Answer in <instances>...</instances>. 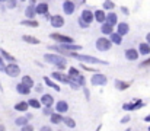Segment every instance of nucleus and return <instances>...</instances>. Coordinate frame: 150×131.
<instances>
[{"label":"nucleus","instance_id":"obj_1","mask_svg":"<svg viewBox=\"0 0 150 131\" xmlns=\"http://www.w3.org/2000/svg\"><path fill=\"white\" fill-rule=\"evenodd\" d=\"M44 61L47 64H51V66H55L58 69V72H64L67 67V58L60 55V54H54V52H47L44 54Z\"/></svg>","mask_w":150,"mask_h":131},{"label":"nucleus","instance_id":"obj_2","mask_svg":"<svg viewBox=\"0 0 150 131\" xmlns=\"http://www.w3.org/2000/svg\"><path fill=\"white\" fill-rule=\"evenodd\" d=\"M71 58H76L82 63H86V64H103V66H108V61L105 60H100L95 55H89V54H79V52H71L70 54Z\"/></svg>","mask_w":150,"mask_h":131},{"label":"nucleus","instance_id":"obj_3","mask_svg":"<svg viewBox=\"0 0 150 131\" xmlns=\"http://www.w3.org/2000/svg\"><path fill=\"white\" fill-rule=\"evenodd\" d=\"M50 38L54 41V42L58 44V45H64V44H76L71 37L64 35V34H60V32H51Z\"/></svg>","mask_w":150,"mask_h":131},{"label":"nucleus","instance_id":"obj_4","mask_svg":"<svg viewBox=\"0 0 150 131\" xmlns=\"http://www.w3.org/2000/svg\"><path fill=\"white\" fill-rule=\"evenodd\" d=\"M50 77L54 80V82H57L58 85H67V86H69L70 82H71V79L67 76V73H63V72H58V70L52 72Z\"/></svg>","mask_w":150,"mask_h":131},{"label":"nucleus","instance_id":"obj_5","mask_svg":"<svg viewBox=\"0 0 150 131\" xmlns=\"http://www.w3.org/2000/svg\"><path fill=\"white\" fill-rule=\"evenodd\" d=\"M91 85L95 87H103L108 85V77H106V74H103V73H95L92 77H91Z\"/></svg>","mask_w":150,"mask_h":131},{"label":"nucleus","instance_id":"obj_6","mask_svg":"<svg viewBox=\"0 0 150 131\" xmlns=\"http://www.w3.org/2000/svg\"><path fill=\"white\" fill-rule=\"evenodd\" d=\"M95 48L98 51H100V52H105V51H109L112 48V42L109 41L108 37H99L95 41Z\"/></svg>","mask_w":150,"mask_h":131},{"label":"nucleus","instance_id":"obj_7","mask_svg":"<svg viewBox=\"0 0 150 131\" xmlns=\"http://www.w3.org/2000/svg\"><path fill=\"white\" fill-rule=\"evenodd\" d=\"M146 103L142 101V99H133V102H128V103H122V109L127 111V112H133V111H137L140 108H143Z\"/></svg>","mask_w":150,"mask_h":131},{"label":"nucleus","instance_id":"obj_8","mask_svg":"<svg viewBox=\"0 0 150 131\" xmlns=\"http://www.w3.org/2000/svg\"><path fill=\"white\" fill-rule=\"evenodd\" d=\"M77 6H76V1H71V0H64L61 3V10L66 16H71L74 12H76Z\"/></svg>","mask_w":150,"mask_h":131},{"label":"nucleus","instance_id":"obj_9","mask_svg":"<svg viewBox=\"0 0 150 131\" xmlns=\"http://www.w3.org/2000/svg\"><path fill=\"white\" fill-rule=\"evenodd\" d=\"M3 73H6L9 77H18V76H21V67H19V64H18V63L6 64V67H4V72H3Z\"/></svg>","mask_w":150,"mask_h":131},{"label":"nucleus","instance_id":"obj_10","mask_svg":"<svg viewBox=\"0 0 150 131\" xmlns=\"http://www.w3.org/2000/svg\"><path fill=\"white\" fill-rule=\"evenodd\" d=\"M50 25L54 29H60V28H63L66 25V19H64L63 15H52V18H51V21H50Z\"/></svg>","mask_w":150,"mask_h":131},{"label":"nucleus","instance_id":"obj_11","mask_svg":"<svg viewBox=\"0 0 150 131\" xmlns=\"http://www.w3.org/2000/svg\"><path fill=\"white\" fill-rule=\"evenodd\" d=\"M69 103H67V101H64V99H60V101H57L55 102V105H54V112H58V114H61V115H64V114H67L69 112Z\"/></svg>","mask_w":150,"mask_h":131},{"label":"nucleus","instance_id":"obj_12","mask_svg":"<svg viewBox=\"0 0 150 131\" xmlns=\"http://www.w3.org/2000/svg\"><path fill=\"white\" fill-rule=\"evenodd\" d=\"M40 101L42 103V108H52L55 105V102H57L51 93H42V96L40 98Z\"/></svg>","mask_w":150,"mask_h":131},{"label":"nucleus","instance_id":"obj_13","mask_svg":"<svg viewBox=\"0 0 150 131\" xmlns=\"http://www.w3.org/2000/svg\"><path fill=\"white\" fill-rule=\"evenodd\" d=\"M35 6H37V3L32 0V1H29V4L25 7V18H26V19H35V18H37Z\"/></svg>","mask_w":150,"mask_h":131},{"label":"nucleus","instance_id":"obj_14","mask_svg":"<svg viewBox=\"0 0 150 131\" xmlns=\"http://www.w3.org/2000/svg\"><path fill=\"white\" fill-rule=\"evenodd\" d=\"M79 18L83 19V21H85L86 23H89V25H92V22L95 21V15H93V12H92L91 9H82Z\"/></svg>","mask_w":150,"mask_h":131},{"label":"nucleus","instance_id":"obj_15","mask_svg":"<svg viewBox=\"0 0 150 131\" xmlns=\"http://www.w3.org/2000/svg\"><path fill=\"white\" fill-rule=\"evenodd\" d=\"M124 57L128 61H137L139 57H140V54H139V50L137 48H127L124 51Z\"/></svg>","mask_w":150,"mask_h":131},{"label":"nucleus","instance_id":"obj_16","mask_svg":"<svg viewBox=\"0 0 150 131\" xmlns=\"http://www.w3.org/2000/svg\"><path fill=\"white\" fill-rule=\"evenodd\" d=\"M35 10H37V15L45 16L47 13H50V12H48V10H50V4H48L47 1H40V3H37Z\"/></svg>","mask_w":150,"mask_h":131},{"label":"nucleus","instance_id":"obj_17","mask_svg":"<svg viewBox=\"0 0 150 131\" xmlns=\"http://www.w3.org/2000/svg\"><path fill=\"white\" fill-rule=\"evenodd\" d=\"M115 32L124 38V37L130 32V25H128L127 22H118V25L115 26Z\"/></svg>","mask_w":150,"mask_h":131},{"label":"nucleus","instance_id":"obj_18","mask_svg":"<svg viewBox=\"0 0 150 131\" xmlns=\"http://www.w3.org/2000/svg\"><path fill=\"white\" fill-rule=\"evenodd\" d=\"M131 85H133V80H130V82H125V80H121V79H115V80H114V86H115L117 90H120V92L127 90Z\"/></svg>","mask_w":150,"mask_h":131},{"label":"nucleus","instance_id":"obj_19","mask_svg":"<svg viewBox=\"0 0 150 131\" xmlns=\"http://www.w3.org/2000/svg\"><path fill=\"white\" fill-rule=\"evenodd\" d=\"M0 55H1V58L4 60V61H7V64H12V63H18V60H16V57L15 55H12L9 51H6L4 48H0Z\"/></svg>","mask_w":150,"mask_h":131},{"label":"nucleus","instance_id":"obj_20","mask_svg":"<svg viewBox=\"0 0 150 131\" xmlns=\"http://www.w3.org/2000/svg\"><path fill=\"white\" fill-rule=\"evenodd\" d=\"M93 15H95V22H98L100 25L106 22V12L103 9H96L93 12Z\"/></svg>","mask_w":150,"mask_h":131},{"label":"nucleus","instance_id":"obj_21","mask_svg":"<svg viewBox=\"0 0 150 131\" xmlns=\"http://www.w3.org/2000/svg\"><path fill=\"white\" fill-rule=\"evenodd\" d=\"M42 80H44V85H47V86L50 87V89H52V90H55V92H60V90H61V86H60L57 82H54L51 77H48V76H44Z\"/></svg>","mask_w":150,"mask_h":131},{"label":"nucleus","instance_id":"obj_22","mask_svg":"<svg viewBox=\"0 0 150 131\" xmlns=\"http://www.w3.org/2000/svg\"><path fill=\"white\" fill-rule=\"evenodd\" d=\"M13 109L15 111H18V112H28V109H29V105H28V101H19V102H16L15 105H13Z\"/></svg>","mask_w":150,"mask_h":131},{"label":"nucleus","instance_id":"obj_23","mask_svg":"<svg viewBox=\"0 0 150 131\" xmlns=\"http://www.w3.org/2000/svg\"><path fill=\"white\" fill-rule=\"evenodd\" d=\"M106 23L115 28L118 25V15L115 12H108L106 13Z\"/></svg>","mask_w":150,"mask_h":131},{"label":"nucleus","instance_id":"obj_24","mask_svg":"<svg viewBox=\"0 0 150 131\" xmlns=\"http://www.w3.org/2000/svg\"><path fill=\"white\" fill-rule=\"evenodd\" d=\"M114 32H115V28L111 26V25H108L106 22L100 25V34H102V37H109V35H112Z\"/></svg>","mask_w":150,"mask_h":131},{"label":"nucleus","instance_id":"obj_25","mask_svg":"<svg viewBox=\"0 0 150 131\" xmlns=\"http://www.w3.org/2000/svg\"><path fill=\"white\" fill-rule=\"evenodd\" d=\"M15 89H16V92H18L19 95H22V96H28V95H31V92H32V89H29V87L23 86V85H22L21 82H19V83H16Z\"/></svg>","mask_w":150,"mask_h":131},{"label":"nucleus","instance_id":"obj_26","mask_svg":"<svg viewBox=\"0 0 150 131\" xmlns=\"http://www.w3.org/2000/svg\"><path fill=\"white\" fill-rule=\"evenodd\" d=\"M63 120H64V115H61L58 112H54L50 117L51 125H60V124H63Z\"/></svg>","mask_w":150,"mask_h":131},{"label":"nucleus","instance_id":"obj_27","mask_svg":"<svg viewBox=\"0 0 150 131\" xmlns=\"http://www.w3.org/2000/svg\"><path fill=\"white\" fill-rule=\"evenodd\" d=\"M137 50H139L140 55H144V57H149L150 55V45L147 42H140Z\"/></svg>","mask_w":150,"mask_h":131},{"label":"nucleus","instance_id":"obj_28","mask_svg":"<svg viewBox=\"0 0 150 131\" xmlns=\"http://www.w3.org/2000/svg\"><path fill=\"white\" fill-rule=\"evenodd\" d=\"M19 23L22 26H28V28H38L40 26V22L37 19H22Z\"/></svg>","mask_w":150,"mask_h":131},{"label":"nucleus","instance_id":"obj_29","mask_svg":"<svg viewBox=\"0 0 150 131\" xmlns=\"http://www.w3.org/2000/svg\"><path fill=\"white\" fill-rule=\"evenodd\" d=\"M21 83H22L23 86L29 87V89H32V87H35V82H34V79H32L31 76H28V74H25V76H22V79H21Z\"/></svg>","mask_w":150,"mask_h":131},{"label":"nucleus","instance_id":"obj_30","mask_svg":"<svg viewBox=\"0 0 150 131\" xmlns=\"http://www.w3.org/2000/svg\"><path fill=\"white\" fill-rule=\"evenodd\" d=\"M28 105H29V108H32V109H42V103H41V101L37 99V98H29V99H28Z\"/></svg>","mask_w":150,"mask_h":131},{"label":"nucleus","instance_id":"obj_31","mask_svg":"<svg viewBox=\"0 0 150 131\" xmlns=\"http://www.w3.org/2000/svg\"><path fill=\"white\" fill-rule=\"evenodd\" d=\"M22 41L26 44H31V45H38V44L41 42L37 37H34V35H22Z\"/></svg>","mask_w":150,"mask_h":131},{"label":"nucleus","instance_id":"obj_32","mask_svg":"<svg viewBox=\"0 0 150 131\" xmlns=\"http://www.w3.org/2000/svg\"><path fill=\"white\" fill-rule=\"evenodd\" d=\"M67 76H69L70 79H76V77L80 76V70H79L77 67H74V66H70V67L67 69Z\"/></svg>","mask_w":150,"mask_h":131},{"label":"nucleus","instance_id":"obj_33","mask_svg":"<svg viewBox=\"0 0 150 131\" xmlns=\"http://www.w3.org/2000/svg\"><path fill=\"white\" fill-rule=\"evenodd\" d=\"M28 124H29V121L26 120L25 115H21V117H16V118H15V125H16V127H21V128H22V127H25V125H28Z\"/></svg>","mask_w":150,"mask_h":131},{"label":"nucleus","instance_id":"obj_34","mask_svg":"<svg viewBox=\"0 0 150 131\" xmlns=\"http://www.w3.org/2000/svg\"><path fill=\"white\" fill-rule=\"evenodd\" d=\"M63 124L67 127V128H76V121H74V118H71V117H67V115H64V120H63Z\"/></svg>","mask_w":150,"mask_h":131},{"label":"nucleus","instance_id":"obj_35","mask_svg":"<svg viewBox=\"0 0 150 131\" xmlns=\"http://www.w3.org/2000/svg\"><path fill=\"white\" fill-rule=\"evenodd\" d=\"M108 38H109V41L112 42V45H121V44H122V37L118 35L117 32H114V34L109 35Z\"/></svg>","mask_w":150,"mask_h":131},{"label":"nucleus","instance_id":"obj_36","mask_svg":"<svg viewBox=\"0 0 150 131\" xmlns=\"http://www.w3.org/2000/svg\"><path fill=\"white\" fill-rule=\"evenodd\" d=\"M102 9L106 12V10H109V12H114V9H115V3L112 1V0H105L103 3H102Z\"/></svg>","mask_w":150,"mask_h":131},{"label":"nucleus","instance_id":"obj_37","mask_svg":"<svg viewBox=\"0 0 150 131\" xmlns=\"http://www.w3.org/2000/svg\"><path fill=\"white\" fill-rule=\"evenodd\" d=\"M71 80H73V82H76L80 87H86V77H85V76H82V74H80L79 77H76V79H71Z\"/></svg>","mask_w":150,"mask_h":131},{"label":"nucleus","instance_id":"obj_38","mask_svg":"<svg viewBox=\"0 0 150 131\" xmlns=\"http://www.w3.org/2000/svg\"><path fill=\"white\" fill-rule=\"evenodd\" d=\"M77 25H79L82 29H89V28H91V25L86 23V22H85L83 19H80V18H77Z\"/></svg>","mask_w":150,"mask_h":131},{"label":"nucleus","instance_id":"obj_39","mask_svg":"<svg viewBox=\"0 0 150 131\" xmlns=\"http://www.w3.org/2000/svg\"><path fill=\"white\" fill-rule=\"evenodd\" d=\"M82 70H85V72H91V73H99L98 72V69H95V67H91V66H86V64H82Z\"/></svg>","mask_w":150,"mask_h":131},{"label":"nucleus","instance_id":"obj_40","mask_svg":"<svg viewBox=\"0 0 150 131\" xmlns=\"http://www.w3.org/2000/svg\"><path fill=\"white\" fill-rule=\"evenodd\" d=\"M52 114H54L52 108H42V115H44V117H48V118H50Z\"/></svg>","mask_w":150,"mask_h":131},{"label":"nucleus","instance_id":"obj_41","mask_svg":"<svg viewBox=\"0 0 150 131\" xmlns=\"http://www.w3.org/2000/svg\"><path fill=\"white\" fill-rule=\"evenodd\" d=\"M139 67H142V69H144V67H150V55L146 58V60H143L142 63H140V66Z\"/></svg>","mask_w":150,"mask_h":131},{"label":"nucleus","instance_id":"obj_42","mask_svg":"<svg viewBox=\"0 0 150 131\" xmlns=\"http://www.w3.org/2000/svg\"><path fill=\"white\" fill-rule=\"evenodd\" d=\"M6 6H7V9H15V7L18 6V1H16V0H10V1H6Z\"/></svg>","mask_w":150,"mask_h":131},{"label":"nucleus","instance_id":"obj_43","mask_svg":"<svg viewBox=\"0 0 150 131\" xmlns=\"http://www.w3.org/2000/svg\"><path fill=\"white\" fill-rule=\"evenodd\" d=\"M130 121H131V115H130V114H127V115H124V117L121 118V121H120V123H121V124H128Z\"/></svg>","mask_w":150,"mask_h":131},{"label":"nucleus","instance_id":"obj_44","mask_svg":"<svg viewBox=\"0 0 150 131\" xmlns=\"http://www.w3.org/2000/svg\"><path fill=\"white\" fill-rule=\"evenodd\" d=\"M34 130H35V128H34L32 124H28V125H25V127L21 128V131H34Z\"/></svg>","mask_w":150,"mask_h":131},{"label":"nucleus","instance_id":"obj_45","mask_svg":"<svg viewBox=\"0 0 150 131\" xmlns=\"http://www.w3.org/2000/svg\"><path fill=\"white\" fill-rule=\"evenodd\" d=\"M83 93H85L86 101H91V92H89V89H88V87H83Z\"/></svg>","mask_w":150,"mask_h":131},{"label":"nucleus","instance_id":"obj_46","mask_svg":"<svg viewBox=\"0 0 150 131\" xmlns=\"http://www.w3.org/2000/svg\"><path fill=\"white\" fill-rule=\"evenodd\" d=\"M35 92H38V93H42L44 92V86L41 85V83H38V85H35V89H34Z\"/></svg>","mask_w":150,"mask_h":131},{"label":"nucleus","instance_id":"obj_47","mask_svg":"<svg viewBox=\"0 0 150 131\" xmlns=\"http://www.w3.org/2000/svg\"><path fill=\"white\" fill-rule=\"evenodd\" d=\"M69 86L71 87V89H73V90H79V89H82V87L79 86V85H77V83H76V82H73V80H71V82H70V85H69Z\"/></svg>","mask_w":150,"mask_h":131},{"label":"nucleus","instance_id":"obj_48","mask_svg":"<svg viewBox=\"0 0 150 131\" xmlns=\"http://www.w3.org/2000/svg\"><path fill=\"white\" fill-rule=\"evenodd\" d=\"M121 12H122L125 16H128V15H130V9H128L127 6H121Z\"/></svg>","mask_w":150,"mask_h":131},{"label":"nucleus","instance_id":"obj_49","mask_svg":"<svg viewBox=\"0 0 150 131\" xmlns=\"http://www.w3.org/2000/svg\"><path fill=\"white\" fill-rule=\"evenodd\" d=\"M4 67H6V63H4V60L1 58V55H0V72H4Z\"/></svg>","mask_w":150,"mask_h":131},{"label":"nucleus","instance_id":"obj_50","mask_svg":"<svg viewBox=\"0 0 150 131\" xmlns=\"http://www.w3.org/2000/svg\"><path fill=\"white\" fill-rule=\"evenodd\" d=\"M40 131H52V128H51V125H42Z\"/></svg>","mask_w":150,"mask_h":131},{"label":"nucleus","instance_id":"obj_51","mask_svg":"<svg viewBox=\"0 0 150 131\" xmlns=\"http://www.w3.org/2000/svg\"><path fill=\"white\" fill-rule=\"evenodd\" d=\"M25 117H26V120L29 121V120H32V118H34V114H31V112H26V114H25Z\"/></svg>","mask_w":150,"mask_h":131},{"label":"nucleus","instance_id":"obj_52","mask_svg":"<svg viewBox=\"0 0 150 131\" xmlns=\"http://www.w3.org/2000/svg\"><path fill=\"white\" fill-rule=\"evenodd\" d=\"M51 18H52V15H51V13H47V15L44 16V19H45L47 22H50V21H51Z\"/></svg>","mask_w":150,"mask_h":131},{"label":"nucleus","instance_id":"obj_53","mask_svg":"<svg viewBox=\"0 0 150 131\" xmlns=\"http://www.w3.org/2000/svg\"><path fill=\"white\" fill-rule=\"evenodd\" d=\"M146 42H147V44L150 45V32L147 34V35H146Z\"/></svg>","mask_w":150,"mask_h":131},{"label":"nucleus","instance_id":"obj_54","mask_svg":"<svg viewBox=\"0 0 150 131\" xmlns=\"http://www.w3.org/2000/svg\"><path fill=\"white\" fill-rule=\"evenodd\" d=\"M144 123H150V114H149V115H146V117H144Z\"/></svg>","mask_w":150,"mask_h":131},{"label":"nucleus","instance_id":"obj_55","mask_svg":"<svg viewBox=\"0 0 150 131\" xmlns=\"http://www.w3.org/2000/svg\"><path fill=\"white\" fill-rule=\"evenodd\" d=\"M35 64H37V66H40V67H45V66H44L42 63H40V61H35Z\"/></svg>","mask_w":150,"mask_h":131},{"label":"nucleus","instance_id":"obj_56","mask_svg":"<svg viewBox=\"0 0 150 131\" xmlns=\"http://www.w3.org/2000/svg\"><path fill=\"white\" fill-rule=\"evenodd\" d=\"M100 128H102V124H99V125H98V128H96L95 131H100Z\"/></svg>","mask_w":150,"mask_h":131},{"label":"nucleus","instance_id":"obj_57","mask_svg":"<svg viewBox=\"0 0 150 131\" xmlns=\"http://www.w3.org/2000/svg\"><path fill=\"white\" fill-rule=\"evenodd\" d=\"M57 131H63V130H57Z\"/></svg>","mask_w":150,"mask_h":131}]
</instances>
